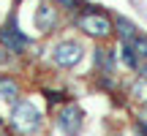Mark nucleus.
<instances>
[{
    "mask_svg": "<svg viewBox=\"0 0 147 136\" xmlns=\"http://www.w3.org/2000/svg\"><path fill=\"white\" fill-rule=\"evenodd\" d=\"M134 49H136V55H139V60H147V36H142V33H139L136 38H134Z\"/></svg>",
    "mask_w": 147,
    "mask_h": 136,
    "instance_id": "nucleus-12",
    "label": "nucleus"
},
{
    "mask_svg": "<svg viewBox=\"0 0 147 136\" xmlns=\"http://www.w3.org/2000/svg\"><path fill=\"white\" fill-rule=\"evenodd\" d=\"M139 76H144V79H147V60H144L142 65H139Z\"/></svg>",
    "mask_w": 147,
    "mask_h": 136,
    "instance_id": "nucleus-15",
    "label": "nucleus"
},
{
    "mask_svg": "<svg viewBox=\"0 0 147 136\" xmlns=\"http://www.w3.org/2000/svg\"><path fill=\"white\" fill-rule=\"evenodd\" d=\"M74 25H76V30H82L87 38H95V41H109L115 36V19L106 11H95L93 5L79 11Z\"/></svg>",
    "mask_w": 147,
    "mask_h": 136,
    "instance_id": "nucleus-1",
    "label": "nucleus"
},
{
    "mask_svg": "<svg viewBox=\"0 0 147 136\" xmlns=\"http://www.w3.org/2000/svg\"><path fill=\"white\" fill-rule=\"evenodd\" d=\"M115 36L120 38V44H134V38L139 36L136 25L128 22L125 16H115Z\"/></svg>",
    "mask_w": 147,
    "mask_h": 136,
    "instance_id": "nucleus-8",
    "label": "nucleus"
},
{
    "mask_svg": "<svg viewBox=\"0 0 147 136\" xmlns=\"http://www.w3.org/2000/svg\"><path fill=\"white\" fill-rule=\"evenodd\" d=\"M33 22H36V30L38 33H52L55 27H57V22H60V5L57 3H49V0L38 3L36 14H33Z\"/></svg>",
    "mask_w": 147,
    "mask_h": 136,
    "instance_id": "nucleus-6",
    "label": "nucleus"
},
{
    "mask_svg": "<svg viewBox=\"0 0 147 136\" xmlns=\"http://www.w3.org/2000/svg\"><path fill=\"white\" fill-rule=\"evenodd\" d=\"M0 44H3L8 52H14V55H25L27 49H30V44H33V41L19 30V27H16V22L11 19L8 25L0 30Z\"/></svg>",
    "mask_w": 147,
    "mask_h": 136,
    "instance_id": "nucleus-5",
    "label": "nucleus"
},
{
    "mask_svg": "<svg viewBox=\"0 0 147 136\" xmlns=\"http://www.w3.org/2000/svg\"><path fill=\"white\" fill-rule=\"evenodd\" d=\"M19 95V82L8 73H0V98L3 101H16Z\"/></svg>",
    "mask_w": 147,
    "mask_h": 136,
    "instance_id": "nucleus-9",
    "label": "nucleus"
},
{
    "mask_svg": "<svg viewBox=\"0 0 147 136\" xmlns=\"http://www.w3.org/2000/svg\"><path fill=\"white\" fill-rule=\"evenodd\" d=\"M0 136H3V133H0Z\"/></svg>",
    "mask_w": 147,
    "mask_h": 136,
    "instance_id": "nucleus-17",
    "label": "nucleus"
},
{
    "mask_svg": "<svg viewBox=\"0 0 147 136\" xmlns=\"http://www.w3.org/2000/svg\"><path fill=\"white\" fill-rule=\"evenodd\" d=\"M44 123V114L33 101H16L14 109H11V125L16 128L19 133H36Z\"/></svg>",
    "mask_w": 147,
    "mask_h": 136,
    "instance_id": "nucleus-2",
    "label": "nucleus"
},
{
    "mask_svg": "<svg viewBox=\"0 0 147 136\" xmlns=\"http://www.w3.org/2000/svg\"><path fill=\"white\" fill-rule=\"evenodd\" d=\"M55 3H57L60 8H65V11H79L84 5V0H55Z\"/></svg>",
    "mask_w": 147,
    "mask_h": 136,
    "instance_id": "nucleus-13",
    "label": "nucleus"
},
{
    "mask_svg": "<svg viewBox=\"0 0 147 136\" xmlns=\"http://www.w3.org/2000/svg\"><path fill=\"white\" fill-rule=\"evenodd\" d=\"M136 133H139V136H147V123H144V120L136 123Z\"/></svg>",
    "mask_w": 147,
    "mask_h": 136,
    "instance_id": "nucleus-14",
    "label": "nucleus"
},
{
    "mask_svg": "<svg viewBox=\"0 0 147 136\" xmlns=\"http://www.w3.org/2000/svg\"><path fill=\"white\" fill-rule=\"evenodd\" d=\"M120 60H123V65L125 68H139V55H136V49H134V44H120Z\"/></svg>",
    "mask_w": 147,
    "mask_h": 136,
    "instance_id": "nucleus-10",
    "label": "nucleus"
},
{
    "mask_svg": "<svg viewBox=\"0 0 147 136\" xmlns=\"http://www.w3.org/2000/svg\"><path fill=\"white\" fill-rule=\"evenodd\" d=\"M84 57V46L82 41H74V38H63L52 46V63L60 68H76Z\"/></svg>",
    "mask_w": 147,
    "mask_h": 136,
    "instance_id": "nucleus-3",
    "label": "nucleus"
},
{
    "mask_svg": "<svg viewBox=\"0 0 147 136\" xmlns=\"http://www.w3.org/2000/svg\"><path fill=\"white\" fill-rule=\"evenodd\" d=\"M128 93H131V98H134V101H139V104H147V79H144V76H139L136 82L131 84V90H128Z\"/></svg>",
    "mask_w": 147,
    "mask_h": 136,
    "instance_id": "nucleus-11",
    "label": "nucleus"
},
{
    "mask_svg": "<svg viewBox=\"0 0 147 136\" xmlns=\"http://www.w3.org/2000/svg\"><path fill=\"white\" fill-rule=\"evenodd\" d=\"M139 120H144V123H147V104L142 106V114H139Z\"/></svg>",
    "mask_w": 147,
    "mask_h": 136,
    "instance_id": "nucleus-16",
    "label": "nucleus"
},
{
    "mask_svg": "<svg viewBox=\"0 0 147 136\" xmlns=\"http://www.w3.org/2000/svg\"><path fill=\"white\" fill-rule=\"evenodd\" d=\"M84 125V112L79 104H65L57 109V128L63 136H79Z\"/></svg>",
    "mask_w": 147,
    "mask_h": 136,
    "instance_id": "nucleus-4",
    "label": "nucleus"
},
{
    "mask_svg": "<svg viewBox=\"0 0 147 136\" xmlns=\"http://www.w3.org/2000/svg\"><path fill=\"white\" fill-rule=\"evenodd\" d=\"M117 55L120 52H115V49H109V46H98L95 49V68L101 71V76H112V73H115Z\"/></svg>",
    "mask_w": 147,
    "mask_h": 136,
    "instance_id": "nucleus-7",
    "label": "nucleus"
}]
</instances>
